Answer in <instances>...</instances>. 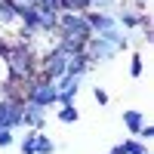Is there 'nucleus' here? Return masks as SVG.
I'll use <instances>...</instances> for the list:
<instances>
[{"instance_id": "nucleus-7", "label": "nucleus", "mask_w": 154, "mask_h": 154, "mask_svg": "<svg viewBox=\"0 0 154 154\" xmlns=\"http://www.w3.org/2000/svg\"><path fill=\"white\" fill-rule=\"evenodd\" d=\"M16 142V130H0V148H9Z\"/></svg>"}, {"instance_id": "nucleus-1", "label": "nucleus", "mask_w": 154, "mask_h": 154, "mask_svg": "<svg viewBox=\"0 0 154 154\" xmlns=\"http://www.w3.org/2000/svg\"><path fill=\"white\" fill-rule=\"evenodd\" d=\"M123 126L130 130V136H136V133L145 126V114L139 111V108H126V111H123Z\"/></svg>"}, {"instance_id": "nucleus-3", "label": "nucleus", "mask_w": 154, "mask_h": 154, "mask_svg": "<svg viewBox=\"0 0 154 154\" xmlns=\"http://www.w3.org/2000/svg\"><path fill=\"white\" fill-rule=\"evenodd\" d=\"M34 154H56V142L49 139L43 130H37V142H34Z\"/></svg>"}, {"instance_id": "nucleus-6", "label": "nucleus", "mask_w": 154, "mask_h": 154, "mask_svg": "<svg viewBox=\"0 0 154 154\" xmlns=\"http://www.w3.org/2000/svg\"><path fill=\"white\" fill-rule=\"evenodd\" d=\"M142 53H133V59H130V77L133 80H139V77H142Z\"/></svg>"}, {"instance_id": "nucleus-2", "label": "nucleus", "mask_w": 154, "mask_h": 154, "mask_svg": "<svg viewBox=\"0 0 154 154\" xmlns=\"http://www.w3.org/2000/svg\"><path fill=\"white\" fill-rule=\"evenodd\" d=\"M59 111H56V117H59V123H77L80 120V108L74 105V102H68V105H56Z\"/></svg>"}, {"instance_id": "nucleus-5", "label": "nucleus", "mask_w": 154, "mask_h": 154, "mask_svg": "<svg viewBox=\"0 0 154 154\" xmlns=\"http://www.w3.org/2000/svg\"><path fill=\"white\" fill-rule=\"evenodd\" d=\"M34 142H37V130H28L25 139H22V145H19V151L22 154H34Z\"/></svg>"}, {"instance_id": "nucleus-8", "label": "nucleus", "mask_w": 154, "mask_h": 154, "mask_svg": "<svg viewBox=\"0 0 154 154\" xmlns=\"http://www.w3.org/2000/svg\"><path fill=\"white\" fill-rule=\"evenodd\" d=\"M93 99H96V105H108V102H111V96L102 86H93Z\"/></svg>"}, {"instance_id": "nucleus-9", "label": "nucleus", "mask_w": 154, "mask_h": 154, "mask_svg": "<svg viewBox=\"0 0 154 154\" xmlns=\"http://www.w3.org/2000/svg\"><path fill=\"white\" fill-rule=\"evenodd\" d=\"M3 96H6V93H3V89H0V102H3Z\"/></svg>"}, {"instance_id": "nucleus-4", "label": "nucleus", "mask_w": 154, "mask_h": 154, "mask_svg": "<svg viewBox=\"0 0 154 154\" xmlns=\"http://www.w3.org/2000/svg\"><path fill=\"white\" fill-rule=\"evenodd\" d=\"M12 80V71H9V62H6V53L0 49V89H6Z\"/></svg>"}]
</instances>
